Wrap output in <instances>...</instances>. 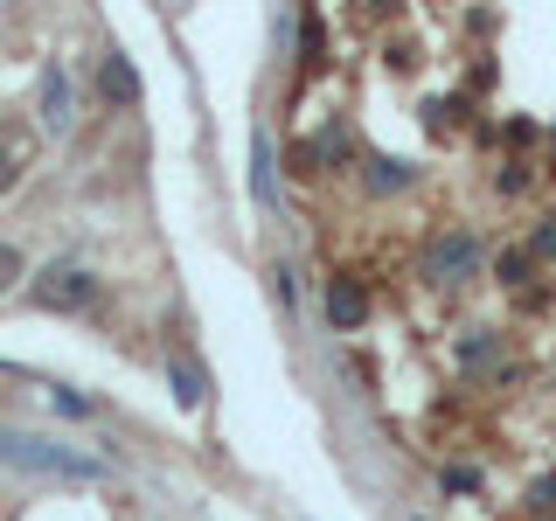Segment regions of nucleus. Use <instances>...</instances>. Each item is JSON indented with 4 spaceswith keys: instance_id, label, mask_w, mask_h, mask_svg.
I'll return each instance as SVG.
<instances>
[{
    "instance_id": "obj_19",
    "label": "nucleus",
    "mask_w": 556,
    "mask_h": 521,
    "mask_svg": "<svg viewBox=\"0 0 556 521\" xmlns=\"http://www.w3.org/2000/svg\"><path fill=\"white\" fill-rule=\"evenodd\" d=\"M271 292H278V306H292V271L286 265H271Z\"/></svg>"
},
{
    "instance_id": "obj_7",
    "label": "nucleus",
    "mask_w": 556,
    "mask_h": 521,
    "mask_svg": "<svg viewBox=\"0 0 556 521\" xmlns=\"http://www.w3.org/2000/svg\"><path fill=\"white\" fill-rule=\"evenodd\" d=\"M98 91H104V104H118V112H132V104L147 98V84H139L132 56H118V49H104V63H98Z\"/></svg>"
},
{
    "instance_id": "obj_10",
    "label": "nucleus",
    "mask_w": 556,
    "mask_h": 521,
    "mask_svg": "<svg viewBox=\"0 0 556 521\" xmlns=\"http://www.w3.org/2000/svg\"><path fill=\"white\" fill-rule=\"evenodd\" d=\"M174 404H181V410H202V376L195 369H188V361H174Z\"/></svg>"
},
{
    "instance_id": "obj_13",
    "label": "nucleus",
    "mask_w": 556,
    "mask_h": 521,
    "mask_svg": "<svg viewBox=\"0 0 556 521\" xmlns=\"http://www.w3.org/2000/svg\"><path fill=\"white\" fill-rule=\"evenodd\" d=\"M529 265H535L529 251H508V257L494 265V278H501V285H521V278H529Z\"/></svg>"
},
{
    "instance_id": "obj_2",
    "label": "nucleus",
    "mask_w": 556,
    "mask_h": 521,
    "mask_svg": "<svg viewBox=\"0 0 556 521\" xmlns=\"http://www.w3.org/2000/svg\"><path fill=\"white\" fill-rule=\"evenodd\" d=\"M480 271V237L466 230V223H452L425 243V278L431 285H466V278Z\"/></svg>"
},
{
    "instance_id": "obj_4",
    "label": "nucleus",
    "mask_w": 556,
    "mask_h": 521,
    "mask_svg": "<svg viewBox=\"0 0 556 521\" xmlns=\"http://www.w3.org/2000/svg\"><path fill=\"white\" fill-rule=\"evenodd\" d=\"M369 313H376V300H369V285H362L355 271H334V278H327V320H334L341 334L369 327Z\"/></svg>"
},
{
    "instance_id": "obj_11",
    "label": "nucleus",
    "mask_w": 556,
    "mask_h": 521,
    "mask_svg": "<svg viewBox=\"0 0 556 521\" xmlns=\"http://www.w3.org/2000/svg\"><path fill=\"white\" fill-rule=\"evenodd\" d=\"M300 63H306V69H320V63H327V35H320V22H306V28H300Z\"/></svg>"
},
{
    "instance_id": "obj_8",
    "label": "nucleus",
    "mask_w": 556,
    "mask_h": 521,
    "mask_svg": "<svg viewBox=\"0 0 556 521\" xmlns=\"http://www.w3.org/2000/svg\"><path fill=\"white\" fill-rule=\"evenodd\" d=\"M362 167H369V195H404V188L417 181L410 161H390V153H369Z\"/></svg>"
},
{
    "instance_id": "obj_15",
    "label": "nucleus",
    "mask_w": 556,
    "mask_h": 521,
    "mask_svg": "<svg viewBox=\"0 0 556 521\" xmlns=\"http://www.w3.org/2000/svg\"><path fill=\"white\" fill-rule=\"evenodd\" d=\"M494 188H501V195H521V188H529V167H521V161H508V167L494 174Z\"/></svg>"
},
{
    "instance_id": "obj_6",
    "label": "nucleus",
    "mask_w": 556,
    "mask_h": 521,
    "mask_svg": "<svg viewBox=\"0 0 556 521\" xmlns=\"http://www.w3.org/2000/svg\"><path fill=\"white\" fill-rule=\"evenodd\" d=\"M452 361H459L466 376H501L508 369V347H501L494 327H466V334L452 341Z\"/></svg>"
},
{
    "instance_id": "obj_5",
    "label": "nucleus",
    "mask_w": 556,
    "mask_h": 521,
    "mask_svg": "<svg viewBox=\"0 0 556 521\" xmlns=\"http://www.w3.org/2000/svg\"><path fill=\"white\" fill-rule=\"evenodd\" d=\"M35 126H42L49 139H63L70 126H77V112H70V69L63 63L42 69V91H35Z\"/></svg>"
},
{
    "instance_id": "obj_3",
    "label": "nucleus",
    "mask_w": 556,
    "mask_h": 521,
    "mask_svg": "<svg viewBox=\"0 0 556 521\" xmlns=\"http://www.w3.org/2000/svg\"><path fill=\"white\" fill-rule=\"evenodd\" d=\"M98 292H104V278H98V271H77V265L56 271V265H49L42 278H35L28 300L42 306V313H84V306H98Z\"/></svg>"
},
{
    "instance_id": "obj_18",
    "label": "nucleus",
    "mask_w": 556,
    "mask_h": 521,
    "mask_svg": "<svg viewBox=\"0 0 556 521\" xmlns=\"http://www.w3.org/2000/svg\"><path fill=\"white\" fill-rule=\"evenodd\" d=\"M445 486H452V494H473L480 473H473V466H445Z\"/></svg>"
},
{
    "instance_id": "obj_1",
    "label": "nucleus",
    "mask_w": 556,
    "mask_h": 521,
    "mask_svg": "<svg viewBox=\"0 0 556 521\" xmlns=\"http://www.w3.org/2000/svg\"><path fill=\"white\" fill-rule=\"evenodd\" d=\"M0 466H14V473H35V480H98V459H84V452H70L56 439H28V431H0Z\"/></svg>"
},
{
    "instance_id": "obj_16",
    "label": "nucleus",
    "mask_w": 556,
    "mask_h": 521,
    "mask_svg": "<svg viewBox=\"0 0 556 521\" xmlns=\"http://www.w3.org/2000/svg\"><path fill=\"white\" fill-rule=\"evenodd\" d=\"M49 404H56L63 417H91V396H77V390H49Z\"/></svg>"
},
{
    "instance_id": "obj_12",
    "label": "nucleus",
    "mask_w": 556,
    "mask_h": 521,
    "mask_svg": "<svg viewBox=\"0 0 556 521\" xmlns=\"http://www.w3.org/2000/svg\"><path fill=\"white\" fill-rule=\"evenodd\" d=\"M529 257H535V265H543V257H556V208H549L543 223H535V237H529Z\"/></svg>"
},
{
    "instance_id": "obj_14",
    "label": "nucleus",
    "mask_w": 556,
    "mask_h": 521,
    "mask_svg": "<svg viewBox=\"0 0 556 521\" xmlns=\"http://www.w3.org/2000/svg\"><path fill=\"white\" fill-rule=\"evenodd\" d=\"M529 508H535V514H556V473H543V480L529 486Z\"/></svg>"
},
{
    "instance_id": "obj_9",
    "label": "nucleus",
    "mask_w": 556,
    "mask_h": 521,
    "mask_svg": "<svg viewBox=\"0 0 556 521\" xmlns=\"http://www.w3.org/2000/svg\"><path fill=\"white\" fill-rule=\"evenodd\" d=\"M251 195L265 202V208H271V195H278V188H271V139H265V132H251Z\"/></svg>"
},
{
    "instance_id": "obj_17",
    "label": "nucleus",
    "mask_w": 556,
    "mask_h": 521,
    "mask_svg": "<svg viewBox=\"0 0 556 521\" xmlns=\"http://www.w3.org/2000/svg\"><path fill=\"white\" fill-rule=\"evenodd\" d=\"M14 278H22V251H14V243H0V292H8Z\"/></svg>"
}]
</instances>
